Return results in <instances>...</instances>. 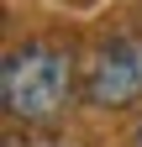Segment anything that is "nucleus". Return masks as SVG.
Returning a JSON list of instances; mask_svg holds the SVG:
<instances>
[{
	"label": "nucleus",
	"mask_w": 142,
	"mask_h": 147,
	"mask_svg": "<svg viewBox=\"0 0 142 147\" xmlns=\"http://www.w3.org/2000/svg\"><path fill=\"white\" fill-rule=\"evenodd\" d=\"M68 89H74V58L53 42H21L0 63V100L26 126L53 121L68 105Z\"/></svg>",
	"instance_id": "nucleus-1"
},
{
	"label": "nucleus",
	"mask_w": 142,
	"mask_h": 147,
	"mask_svg": "<svg viewBox=\"0 0 142 147\" xmlns=\"http://www.w3.org/2000/svg\"><path fill=\"white\" fill-rule=\"evenodd\" d=\"M84 100L100 110H126L142 100V37L121 32L105 37V42L84 58Z\"/></svg>",
	"instance_id": "nucleus-2"
},
{
	"label": "nucleus",
	"mask_w": 142,
	"mask_h": 147,
	"mask_svg": "<svg viewBox=\"0 0 142 147\" xmlns=\"http://www.w3.org/2000/svg\"><path fill=\"white\" fill-rule=\"evenodd\" d=\"M132 142H137V147H142V126H137V137H132Z\"/></svg>",
	"instance_id": "nucleus-3"
}]
</instances>
